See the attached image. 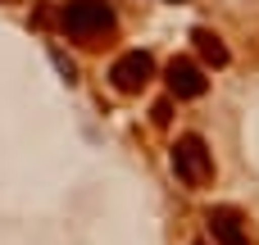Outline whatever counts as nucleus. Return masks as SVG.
<instances>
[{"label": "nucleus", "instance_id": "6", "mask_svg": "<svg viewBox=\"0 0 259 245\" xmlns=\"http://www.w3.org/2000/svg\"><path fill=\"white\" fill-rule=\"evenodd\" d=\"M191 41H196V50L205 55V64H214V68H223V64H228V45H223L209 27H196V32H191Z\"/></svg>", "mask_w": 259, "mask_h": 245}, {"label": "nucleus", "instance_id": "8", "mask_svg": "<svg viewBox=\"0 0 259 245\" xmlns=\"http://www.w3.org/2000/svg\"><path fill=\"white\" fill-rule=\"evenodd\" d=\"M200 245H205V241H200Z\"/></svg>", "mask_w": 259, "mask_h": 245}, {"label": "nucleus", "instance_id": "4", "mask_svg": "<svg viewBox=\"0 0 259 245\" xmlns=\"http://www.w3.org/2000/svg\"><path fill=\"white\" fill-rule=\"evenodd\" d=\"M205 223H209V236H214L219 245H250V227H246L241 209H232V205L209 209V214H205Z\"/></svg>", "mask_w": 259, "mask_h": 245}, {"label": "nucleus", "instance_id": "5", "mask_svg": "<svg viewBox=\"0 0 259 245\" xmlns=\"http://www.w3.org/2000/svg\"><path fill=\"white\" fill-rule=\"evenodd\" d=\"M164 77H168V91H173L178 100H196V95L209 91V77H205L200 64H191V59H173V64L164 68Z\"/></svg>", "mask_w": 259, "mask_h": 245}, {"label": "nucleus", "instance_id": "1", "mask_svg": "<svg viewBox=\"0 0 259 245\" xmlns=\"http://www.w3.org/2000/svg\"><path fill=\"white\" fill-rule=\"evenodd\" d=\"M55 23H59L64 36H73L82 45H96L114 32V9L105 0H68V5L55 9Z\"/></svg>", "mask_w": 259, "mask_h": 245}, {"label": "nucleus", "instance_id": "2", "mask_svg": "<svg viewBox=\"0 0 259 245\" xmlns=\"http://www.w3.org/2000/svg\"><path fill=\"white\" fill-rule=\"evenodd\" d=\"M173 173H178V182L191 186V191H205V186L214 182V150L205 145V136L187 132V136L173 141Z\"/></svg>", "mask_w": 259, "mask_h": 245}, {"label": "nucleus", "instance_id": "3", "mask_svg": "<svg viewBox=\"0 0 259 245\" xmlns=\"http://www.w3.org/2000/svg\"><path fill=\"white\" fill-rule=\"evenodd\" d=\"M155 77V64H150V55L146 50H127V55H118L114 59V68H109V82H114V91H123V95H137V91H146V82Z\"/></svg>", "mask_w": 259, "mask_h": 245}, {"label": "nucleus", "instance_id": "7", "mask_svg": "<svg viewBox=\"0 0 259 245\" xmlns=\"http://www.w3.org/2000/svg\"><path fill=\"white\" fill-rule=\"evenodd\" d=\"M55 55V64H59V73H64V82H77V68H73V59H64L59 50H50Z\"/></svg>", "mask_w": 259, "mask_h": 245}]
</instances>
